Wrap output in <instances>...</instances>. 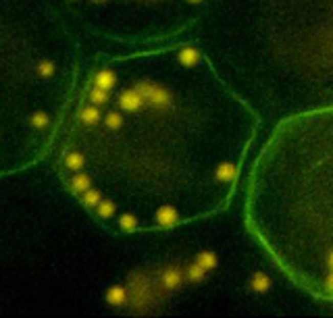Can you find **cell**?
Returning <instances> with one entry per match:
<instances>
[{
    "label": "cell",
    "mask_w": 333,
    "mask_h": 318,
    "mask_svg": "<svg viewBox=\"0 0 333 318\" xmlns=\"http://www.w3.org/2000/svg\"><path fill=\"white\" fill-rule=\"evenodd\" d=\"M136 89L142 94V98L150 104V106H154V108H165L171 104V96H169V92L154 85V83H148V81H140L136 85Z\"/></svg>",
    "instance_id": "cell-1"
},
{
    "label": "cell",
    "mask_w": 333,
    "mask_h": 318,
    "mask_svg": "<svg viewBox=\"0 0 333 318\" xmlns=\"http://www.w3.org/2000/svg\"><path fill=\"white\" fill-rule=\"evenodd\" d=\"M144 102H146V100L142 98V94H140L138 89H125V92L119 96V106L123 108V110H127V112L140 110Z\"/></svg>",
    "instance_id": "cell-2"
},
{
    "label": "cell",
    "mask_w": 333,
    "mask_h": 318,
    "mask_svg": "<svg viewBox=\"0 0 333 318\" xmlns=\"http://www.w3.org/2000/svg\"><path fill=\"white\" fill-rule=\"evenodd\" d=\"M177 220H179V214H177L175 208H171V206H161V208H159V212H157V222H159L161 227H173Z\"/></svg>",
    "instance_id": "cell-3"
},
{
    "label": "cell",
    "mask_w": 333,
    "mask_h": 318,
    "mask_svg": "<svg viewBox=\"0 0 333 318\" xmlns=\"http://www.w3.org/2000/svg\"><path fill=\"white\" fill-rule=\"evenodd\" d=\"M181 283H184V277H181V270L177 266H171L163 272V287L165 289H177Z\"/></svg>",
    "instance_id": "cell-4"
},
{
    "label": "cell",
    "mask_w": 333,
    "mask_h": 318,
    "mask_svg": "<svg viewBox=\"0 0 333 318\" xmlns=\"http://www.w3.org/2000/svg\"><path fill=\"white\" fill-rule=\"evenodd\" d=\"M106 302L115 308H121V306H125L127 304V293L125 289L121 287V285H113V287L106 291Z\"/></svg>",
    "instance_id": "cell-5"
},
{
    "label": "cell",
    "mask_w": 333,
    "mask_h": 318,
    "mask_svg": "<svg viewBox=\"0 0 333 318\" xmlns=\"http://www.w3.org/2000/svg\"><path fill=\"white\" fill-rule=\"evenodd\" d=\"M94 83H96V87H100V89H113L115 85H117V75L113 73V71H108V69H104V71H100L98 75H96V79H94Z\"/></svg>",
    "instance_id": "cell-6"
},
{
    "label": "cell",
    "mask_w": 333,
    "mask_h": 318,
    "mask_svg": "<svg viewBox=\"0 0 333 318\" xmlns=\"http://www.w3.org/2000/svg\"><path fill=\"white\" fill-rule=\"evenodd\" d=\"M177 58H179L181 65H186V67H194L196 62H198V58H200V54H198V50H196V48L186 46V48H181V50H179Z\"/></svg>",
    "instance_id": "cell-7"
},
{
    "label": "cell",
    "mask_w": 333,
    "mask_h": 318,
    "mask_svg": "<svg viewBox=\"0 0 333 318\" xmlns=\"http://www.w3.org/2000/svg\"><path fill=\"white\" fill-rule=\"evenodd\" d=\"M196 262L208 272V270H213V268H217V264H219V258H217V254H213V252H202V254H198V258H196Z\"/></svg>",
    "instance_id": "cell-8"
},
{
    "label": "cell",
    "mask_w": 333,
    "mask_h": 318,
    "mask_svg": "<svg viewBox=\"0 0 333 318\" xmlns=\"http://www.w3.org/2000/svg\"><path fill=\"white\" fill-rule=\"evenodd\" d=\"M250 287L254 289V291H269L271 289V279L267 277V275H262V272H256L252 279H250Z\"/></svg>",
    "instance_id": "cell-9"
},
{
    "label": "cell",
    "mask_w": 333,
    "mask_h": 318,
    "mask_svg": "<svg viewBox=\"0 0 333 318\" xmlns=\"http://www.w3.org/2000/svg\"><path fill=\"white\" fill-rule=\"evenodd\" d=\"M217 179L219 181H233L235 175H237V169L231 165V163H223L221 167H217Z\"/></svg>",
    "instance_id": "cell-10"
},
{
    "label": "cell",
    "mask_w": 333,
    "mask_h": 318,
    "mask_svg": "<svg viewBox=\"0 0 333 318\" xmlns=\"http://www.w3.org/2000/svg\"><path fill=\"white\" fill-rule=\"evenodd\" d=\"M79 119H81L85 125H94V123L100 121V110H98L96 106H85V108L81 110Z\"/></svg>",
    "instance_id": "cell-11"
},
{
    "label": "cell",
    "mask_w": 333,
    "mask_h": 318,
    "mask_svg": "<svg viewBox=\"0 0 333 318\" xmlns=\"http://www.w3.org/2000/svg\"><path fill=\"white\" fill-rule=\"evenodd\" d=\"M81 204L87 206V208H94L100 204V192H96V189H87V192H83L81 196Z\"/></svg>",
    "instance_id": "cell-12"
},
{
    "label": "cell",
    "mask_w": 333,
    "mask_h": 318,
    "mask_svg": "<svg viewBox=\"0 0 333 318\" xmlns=\"http://www.w3.org/2000/svg\"><path fill=\"white\" fill-rule=\"evenodd\" d=\"M83 156L79 154V152H69V154H65V165L69 167V169H73V171H79L81 167H83Z\"/></svg>",
    "instance_id": "cell-13"
},
{
    "label": "cell",
    "mask_w": 333,
    "mask_h": 318,
    "mask_svg": "<svg viewBox=\"0 0 333 318\" xmlns=\"http://www.w3.org/2000/svg\"><path fill=\"white\" fill-rule=\"evenodd\" d=\"M96 208H98V216L100 218H110L115 214V202L113 200H100V204Z\"/></svg>",
    "instance_id": "cell-14"
},
{
    "label": "cell",
    "mask_w": 333,
    "mask_h": 318,
    "mask_svg": "<svg viewBox=\"0 0 333 318\" xmlns=\"http://www.w3.org/2000/svg\"><path fill=\"white\" fill-rule=\"evenodd\" d=\"M71 183H73V185H71L73 192H87V189H90V177H87V175H81V173H79V175L73 177Z\"/></svg>",
    "instance_id": "cell-15"
},
{
    "label": "cell",
    "mask_w": 333,
    "mask_h": 318,
    "mask_svg": "<svg viewBox=\"0 0 333 318\" xmlns=\"http://www.w3.org/2000/svg\"><path fill=\"white\" fill-rule=\"evenodd\" d=\"M204 275H206V270H204L198 262H194V264L188 268V279H190L192 283H200V281L204 279Z\"/></svg>",
    "instance_id": "cell-16"
},
{
    "label": "cell",
    "mask_w": 333,
    "mask_h": 318,
    "mask_svg": "<svg viewBox=\"0 0 333 318\" xmlns=\"http://www.w3.org/2000/svg\"><path fill=\"white\" fill-rule=\"evenodd\" d=\"M29 123H32L36 129H44V127L50 123V117H48L46 112H34L32 119H29Z\"/></svg>",
    "instance_id": "cell-17"
},
{
    "label": "cell",
    "mask_w": 333,
    "mask_h": 318,
    "mask_svg": "<svg viewBox=\"0 0 333 318\" xmlns=\"http://www.w3.org/2000/svg\"><path fill=\"white\" fill-rule=\"evenodd\" d=\"M90 100H92L94 104H104L108 100V92L100 89V87H94L92 92H90Z\"/></svg>",
    "instance_id": "cell-18"
},
{
    "label": "cell",
    "mask_w": 333,
    "mask_h": 318,
    "mask_svg": "<svg viewBox=\"0 0 333 318\" xmlns=\"http://www.w3.org/2000/svg\"><path fill=\"white\" fill-rule=\"evenodd\" d=\"M119 225H121V229H123V231H134L138 227V218L131 216V214H123V216H121V220H119Z\"/></svg>",
    "instance_id": "cell-19"
},
{
    "label": "cell",
    "mask_w": 333,
    "mask_h": 318,
    "mask_svg": "<svg viewBox=\"0 0 333 318\" xmlns=\"http://www.w3.org/2000/svg\"><path fill=\"white\" fill-rule=\"evenodd\" d=\"M104 123H106L108 129H119V127L123 125V117H121L119 112H110V115H106Z\"/></svg>",
    "instance_id": "cell-20"
},
{
    "label": "cell",
    "mask_w": 333,
    "mask_h": 318,
    "mask_svg": "<svg viewBox=\"0 0 333 318\" xmlns=\"http://www.w3.org/2000/svg\"><path fill=\"white\" fill-rule=\"evenodd\" d=\"M36 71H38V73H40L42 77H50V75L54 73V65H52L50 60H42L40 65L36 67Z\"/></svg>",
    "instance_id": "cell-21"
},
{
    "label": "cell",
    "mask_w": 333,
    "mask_h": 318,
    "mask_svg": "<svg viewBox=\"0 0 333 318\" xmlns=\"http://www.w3.org/2000/svg\"><path fill=\"white\" fill-rule=\"evenodd\" d=\"M327 289L329 291H333V272L329 275V279H327Z\"/></svg>",
    "instance_id": "cell-22"
},
{
    "label": "cell",
    "mask_w": 333,
    "mask_h": 318,
    "mask_svg": "<svg viewBox=\"0 0 333 318\" xmlns=\"http://www.w3.org/2000/svg\"><path fill=\"white\" fill-rule=\"evenodd\" d=\"M329 266H331V270H333V252L329 254Z\"/></svg>",
    "instance_id": "cell-23"
},
{
    "label": "cell",
    "mask_w": 333,
    "mask_h": 318,
    "mask_svg": "<svg viewBox=\"0 0 333 318\" xmlns=\"http://www.w3.org/2000/svg\"><path fill=\"white\" fill-rule=\"evenodd\" d=\"M188 3H190V5H200L202 0H188Z\"/></svg>",
    "instance_id": "cell-24"
},
{
    "label": "cell",
    "mask_w": 333,
    "mask_h": 318,
    "mask_svg": "<svg viewBox=\"0 0 333 318\" xmlns=\"http://www.w3.org/2000/svg\"><path fill=\"white\" fill-rule=\"evenodd\" d=\"M92 3H106V0H92Z\"/></svg>",
    "instance_id": "cell-25"
}]
</instances>
